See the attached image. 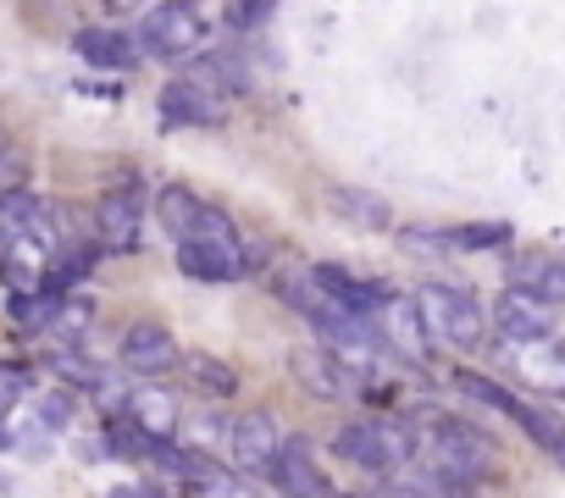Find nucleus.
<instances>
[{
	"label": "nucleus",
	"instance_id": "nucleus-4",
	"mask_svg": "<svg viewBox=\"0 0 565 498\" xmlns=\"http://www.w3.org/2000/svg\"><path fill=\"white\" fill-rule=\"evenodd\" d=\"M339 459L361 465V470H399L416 459V426H399V421H350L339 426L333 437Z\"/></svg>",
	"mask_w": 565,
	"mask_h": 498
},
{
	"label": "nucleus",
	"instance_id": "nucleus-6",
	"mask_svg": "<svg viewBox=\"0 0 565 498\" xmlns=\"http://www.w3.org/2000/svg\"><path fill=\"white\" fill-rule=\"evenodd\" d=\"M227 454H233V465H238L244 476H271V470H277V454H282V426H277V415H266V410L238 415V421L227 426Z\"/></svg>",
	"mask_w": 565,
	"mask_h": 498
},
{
	"label": "nucleus",
	"instance_id": "nucleus-22",
	"mask_svg": "<svg viewBox=\"0 0 565 498\" xmlns=\"http://www.w3.org/2000/svg\"><path fill=\"white\" fill-rule=\"evenodd\" d=\"M34 415H40V426H51V432H67L73 421H78V404H73V393H40L34 399Z\"/></svg>",
	"mask_w": 565,
	"mask_h": 498
},
{
	"label": "nucleus",
	"instance_id": "nucleus-14",
	"mask_svg": "<svg viewBox=\"0 0 565 498\" xmlns=\"http://www.w3.org/2000/svg\"><path fill=\"white\" fill-rule=\"evenodd\" d=\"M277 487L289 492V498H333L322 470L311 465V443L306 437H282V454H277Z\"/></svg>",
	"mask_w": 565,
	"mask_h": 498
},
{
	"label": "nucleus",
	"instance_id": "nucleus-8",
	"mask_svg": "<svg viewBox=\"0 0 565 498\" xmlns=\"http://www.w3.org/2000/svg\"><path fill=\"white\" fill-rule=\"evenodd\" d=\"M117 360H122L134 377H167V371L183 366V349H178V338H172L161 322H134V327L122 333V344H117Z\"/></svg>",
	"mask_w": 565,
	"mask_h": 498
},
{
	"label": "nucleus",
	"instance_id": "nucleus-2",
	"mask_svg": "<svg viewBox=\"0 0 565 498\" xmlns=\"http://www.w3.org/2000/svg\"><path fill=\"white\" fill-rule=\"evenodd\" d=\"M416 454L433 465L438 487L444 481H460V487H477V476H488L499 465V448L488 432L466 426V421H438L427 437H416Z\"/></svg>",
	"mask_w": 565,
	"mask_h": 498
},
{
	"label": "nucleus",
	"instance_id": "nucleus-9",
	"mask_svg": "<svg viewBox=\"0 0 565 498\" xmlns=\"http://www.w3.org/2000/svg\"><path fill=\"white\" fill-rule=\"evenodd\" d=\"M156 106H161V128H216L222 122V95H211L194 73L172 78Z\"/></svg>",
	"mask_w": 565,
	"mask_h": 498
},
{
	"label": "nucleus",
	"instance_id": "nucleus-19",
	"mask_svg": "<svg viewBox=\"0 0 565 498\" xmlns=\"http://www.w3.org/2000/svg\"><path fill=\"white\" fill-rule=\"evenodd\" d=\"M200 205H205V199H200L194 188H183V183H167V188L156 194V216H161V227L172 232V243H178V238H183V232L194 227Z\"/></svg>",
	"mask_w": 565,
	"mask_h": 498
},
{
	"label": "nucleus",
	"instance_id": "nucleus-7",
	"mask_svg": "<svg viewBox=\"0 0 565 498\" xmlns=\"http://www.w3.org/2000/svg\"><path fill=\"white\" fill-rule=\"evenodd\" d=\"M372 333H377V344H383L388 355H399V360H411V366L427 360V322H422V305H416L411 294H388L383 311L372 316Z\"/></svg>",
	"mask_w": 565,
	"mask_h": 498
},
{
	"label": "nucleus",
	"instance_id": "nucleus-15",
	"mask_svg": "<svg viewBox=\"0 0 565 498\" xmlns=\"http://www.w3.org/2000/svg\"><path fill=\"white\" fill-rule=\"evenodd\" d=\"M510 289L543 300L548 311L565 305V261L554 256H510Z\"/></svg>",
	"mask_w": 565,
	"mask_h": 498
},
{
	"label": "nucleus",
	"instance_id": "nucleus-11",
	"mask_svg": "<svg viewBox=\"0 0 565 498\" xmlns=\"http://www.w3.org/2000/svg\"><path fill=\"white\" fill-rule=\"evenodd\" d=\"M95 232L106 249H117V256H139L145 249V205L139 194H106L95 205Z\"/></svg>",
	"mask_w": 565,
	"mask_h": 498
},
{
	"label": "nucleus",
	"instance_id": "nucleus-24",
	"mask_svg": "<svg viewBox=\"0 0 565 498\" xmlns=\"http://www.w3.org/2000/svg\"><path fill=\"white\" fill-rule=\"evenodd\" d=\"M438 498H482V492H477V487H460V481H444Z\"/></svg>",
	"mask_w": 565,
	"mask_h": 498
},
{
	"label": "nucleus",
	"instance_id": "nucleus-5",
	"mask_svg": "<svg viewBox=\"0 0 565 498\" xmlns=\"http://www.w3.org/2000/svg\"><path fill=\"white\" fill-rule=\"evenodd\" d=\"M205 18L194 7H178V0H167V7H150L145 23H139V45L161 62H183L194 51H205Z\"/></svg>",
	"mask_w": 565,
	"mask_h": 498
},
{
	"label": "nucleus",
	"instance_id": "nucleus-1",
	"mask_svg": "<svg viewBox=\"0 0 565 498\" xmlns=\"http://www.w3.org/2000/svg\"><path fill=\"white\" fill-rule=\"evenodd\" d=\"M178 267L189 278H200V283H227V278H238L249 267V249H244V238H238L227 210L200 205L194 227L178 238Z\"/></svg>",
	"mask_w": 565,
	"mask_h": 498
},
{
	"label": "nucleus",
	"instance_id": "nucleus-20",
	"mask_svg": "<svg viewBox=\"0 0 565 498\" xmlns=\"http://www.w3.org/2000/svg\"><path fill=\"white\" fill-rule=\"evenodd\" d=\"M89 322H95V305H89L84 294H67V300L56 305V316H51L45 338H51V344H62V349H73V344L89 333Z\"/></svg>",
	"mask_w": 565,
	"mask_h": 498
},
{
	"label": "nucleus",
	"instance_id": "nucleus-13",
	"mask_svg": "<svg viewBox=\"0 0 565 498\" xmlns=\"http://www.w3.org/2000/svg\"><path fill=\"white\" fill-rule=\"evenodd\" d=\"M122 421L128 426H139L150 443H167L172 432H178V404H172V393L167 388H128L122 393Z\"/></svg>",
	"mask_w": 565,
	"mask_h": 498
},
{
	"label": "nucleus",
	"instance_id": "nucleus-23",
	"mask_svg": "<svg viewBox=\"0 0 565 498\" xmlns=\"http://www.w3.org/2000/svg\"><path fill=\"white\" fill-rule=\"evenodd\" d=\"M222 18H227V23H238V34H244L249 23H266V18H271V7H227Z\"/></svg>",
	"mask_w": 565,
	"mask_h": 498
},
{
	"label": "nucleus",
	"instance_id": "nucleus-21",
	"mask_svg": "<svg viewBox=\"0 0 565 498\" xmlns=\"http://www.w3.org/2000/svg\"><path fill=\"white\" fill-rule=\"evenodd\" d=\"M444 243H460V249H504V243H510V227H504V221H471V227H449Z\"/></svg>",
	"mask_w": 565,
	"mask_h": 498
},
{
	"label": "nucleus",
	"instance_id": "nucleus-12",
	"mask_svg": "<svg viewBox=\"0 0 565 498\" xmlns=\"http://www.w3.org/2000/svg\"><path fill=\"white\" fill-rule=\"evenodd\" d=\"M493 327H499V338H510V344H543V338H554V311H548L543 300L510 289V294H499V305H493Z\"/></svg>",
	"mask_w": 565,
	"mask_h": 498
},
{
	"label": "nucleus",
	"instance_id": "nucleus-16",
	"mask_svg": "<svg viewBox=\"0 0 565 498\" xmlns=\"http://www.w3.org/2000/svg\"><path fill=\"white\" fill-rule=\"evenodd\" d=\"M73 51H78L89 67H100V73H128V67L139 62V45H134L128 29H78Z\"/></svg>",
	"mask_w": 565,
	"mask_h": 498
},
{
	"label": "nucleus",
	"instance_id": "nucleus-3",
	"mask_svg": "<svg viewBox=\"0 0 565 498\" xmlns=\"http://www.w3.org/2000/svg\"><path fill=\"white\" fill-rule=\"evenodd\" d=\"M416 305H422L427 338H438L449 349H482L488 344V311L477 305V294H466L455 283H427L416 294Z\"/></svg>",
	"mask_w": 565,
	"mask_h": 498
},
{
	"label": "nucleus",
	"instance_id": "nucleus-25",
	"mask_svg": "<svg viewBox=\"0 0 565 498\" xmlns=\"http://www.w3.org/2000/svg\"><path fill=\"white\" fill-rule=\"evenodd\" d=\"M0 161H7V128H0Z\"/></svg>",
	"mask_w": 565,
	"mask_h": 498
},
{
	"label": "nucleus",
	"instance_id": "nucleus-18",
	"mask_svg": "<svg viewBox=\"0 0 565 498\" xmlns=\"http://www.w3.org/2000/svg\"><path fill=\"white\" fill-rule=\"evenodd\" d=\"M333 210H339V216H350V221H355V227H366V232H383V227L394 221L388 199H383V194H372V188H333Z\"/></svg>",
	"mask_w": 565,
	"mask_h": 498
},
{
	"label": "nucleus",
	"instance_id": "nucleus-17",
	"mask_svg": "<svg viewBox=\"0 0 565 498\" xmlns=\"http://www.w3.org/2000/svg\"><path fill=\"white\" fill-rule=\"evenodd\" d=\"M183 377L205 399H233L238 393V371L227 360H216V355H183Z\"/></svg>",
	"mask_w": 565,
	"mask_h": 498
},
{
	"label": "nucleus",
	"instance_id": "nucleus-10",
	"mask_svg": "<svg viewBox=\"0 0 565 498\" xmlns=\"http://www.w3.org/2000/svg\"><path fill=\"white\" fill-rule=\"evenodd\" d=\"M289 371H295V382H300L311 399H322V404L355 399V382H361V377H350L328 349H295V355H289Z\"/></svg>",
	"mask_w": 565,
	"mask_h": 498
}]
</instances>
